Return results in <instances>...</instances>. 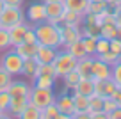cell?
<instances>
[{"mask_svg": "<svg viewBox=\"0 0 121 119\" xmlns=\"http://www.w3.org/2000/svg\"><path fill=\"white\" fill-rule=\"evenodd\" d=\"M22 43H38V39H36V32H34V27H29L25 32V36H23V41Z\"/></svg>", "mask_w": 121, "mask_h": 119, "instance_id": "obj_38", "label": "cell"}, {"mask_svg": "<svg viewBox=\"0 0 121 119\" xmlns=\"http://www.w3.org/2000/svg\"><path fill=\"white\" fill-rule=\"evenodd\" d=\"M93 59H95V57L87 55V57H82V59L77 60L75 71L80 75V76H84V78H91V64H93Z\"/></svg>", "mask_w": 121, "mask_h": 119, "instance_id": "obj_15", "label": "cell"}, {"mask_svg": "<svg viewBox=\"0 0 121 119\" xmlns=\"http://www.w3.org/2000/svg\"><path fill=\"white\" fill-rule=\"evenodd\" d=\"M20 117L22 119H41V108H38L36 105H32L29 101L27 107L23 108V112L20 114Z\"/></svg>", "mask_w": 121, "mask_h": 119, "instance_id": "obj_24", "label": "cell"}, {"mask_svg": "<svg viewBox=\"0 0 121 119\" xmlns=\"http://www.w3.org/2000/svg\"><path fill=\"white\" fill-rule=\"evenodd\" d=\"M34 32H36V39L38 45L43 46H52V48H62V41H60V34H59V25L43 21L34 25Z\"/></svg>", "mask_w": 121, "mask_h": 119, "instance_id": "obj_2", "label": "cell"}, {"mask_svg": "<svg viewBox=\"0 0 121 119\" xmlns=\"http://www.w3.org/2000/svg\"><path fill=\"white\" fill-rule=\"evenodd\" d=\"M13 80H14V76H13V75H9L5 69H2V68H0V93H2V91H7L9 85L13 84Z\"/></svg>", "mask_w": 121, "mask_h": 119, "instance_id": "obj_29", "label": "cell"}, {"mask_svg": "<svg viewBox=\"0 0 121 119\" xmlns=\"http://www.w3.org/2000/svg\"><path fill=\"white\" fill-rule=\"evenodd\" d=\"M2 9H4V0H0V13H2Z\"/></svg>", "mask_w": 121, "mask_h": 119, "instance_id": "obj_45", "label": "cell"}, {"mask_svg": "<svg viewBox=\"0 0 121 119\" xmlns=\"http://www.w3.org/2000/svg\"><path fill=\"white\" fill-rule=\"evenodd\" d=\"M55 80H57L55 76H48V75H36L34 80H32V85H34V87H45V89H53Z\"/></svg>", "mask_w": 121, "mask_h": 119, "instance_id": "obj_21", "label": "cell"}, {"mask_svg": "<svg viewBox=\"0 0 121 119\" xmlns=\"http://www.w3.org/2000/svg\"><path fill=\"white\" fill-rule=\"evenodd\" d=\"M9 48H13L11 37H9V30L0 29V53L5 52V50H9Z\"/></svg>", "mask_w": 121, "mask_h": 119, "instance_id": "obj_30", "label": "cell"}, {"mask_svg": "<svg viewBox=\"0 0 121 119\" xmlns=\"http://www.w3.org/2000/svg\"><path fill=\"white\" fill-rule=\"evenodd\" d=\"M114 108H117V103H116V100H114L112 96H107V98H103L102 110H103V112H107V115H109L110 112L114 110Z\"/></svg>", "mask_w": 121, "mask_h": 119, "instance_id": "obj_35", "label": "cell"}, {"mask_svg": "<svg viewBox=\"0 0 121 119\" xmlns=\"http://www.w3.org/2000/svg\"><path fill=\"white\" fill-rule=\"evenodd\" d=\"M64 50H66V52H69L77 60L82 59V57H87V52H86L84 43H82V37H80V39H77V41H73V43H69V45H66Z\"/></svg>", "mask_w": 121, "mask_h": 119, "instance_id": "obj_18", "label": "cell"}, {"mask_svg": "<svg viewBox=\"0 0 121 119\" xmlns=\"http://www.w3.org/2000/svg\"><path fill=\"white\" fill-rule=\"evenodd\" d=\"M73 105H75V112H89V96H84L73 91Z\"/></svg>", "mask_w": 121, "mask_h": 119, "instance_id": "obj_20", "label": "cell"}, {"mask_svg": "<svg viewBox=\"0 0 121 119\" xmlns=\"http://www.w3.org/2000/svg\"><path fill=\"white\" fill-rule=\"evenodd\" d=\"M109 119H121V107L114 108V110L109 114Z\"/></svg>", "mask_w": 121, "mask_h": 119, "instance_id": "obj_43", "label": "cell"}, {"mask_svg": "<svg viewBox=\"0 0 121 119\" xmlns=\"http://www.w3.org/2000/svg\"><path fill=\"white\" fill-rule=\"evenodd\" d=\"M95 57L100 59V60H103V62L109 64V66H114V64L117 62V59H119V55L114 53V52H110V50H107V52H103V53H98V55H95Z\"/></svg>", "mask_w": 121, "mask_h": 119, "instance_id": "obj_28", "label": "cell"}, {"mask_svg": "<svg viewBox=\"0 0 121 119\" xmlns=\"http://www.w3.org/2000/svg\"><path fill=\"white\" fill-rule=\"evenodd\" d=\"M112 76V66L105 64L100 59H93V64H91V78L95 80H107V78Z\"/></svg>", "mask_w": 121, "mask_h": 119, "instance_id": "obj_11", "label": "cell"}, {"mask_svg": "<svg viewBox=\"0 0 121 119\" xmlns=\"http://www.w3.org/2000/svg\"><path fill=\"white\" fill-rule=\"evenodd\" d=\"M38 75H48V76H55V68L52 62L46 64H38ZM57 78V76H55Z\"/></svg>", "mask_w": 121, "mask_h": 119, "instance_id": "obj_34", "label": "cell"}, {"mask_svg": "<svg viewBox=\"0 0 121 119\" xmlns=\"http://www.w3.org/2000/svg\"><path fill=\"white\" fill-rule=\"evenodd\" d=\"M0 68L5 69L13 76H20L23 68V59L14 52V48H9L2 52V55H0Z\"/></svg>", "mask_w": 121, "mask_h": 119, "instance_id": "obj_3", "label": "cell"}, {"mask_svg": "<svg viewBox=\"0 0 121 119\" xmlns=\"http://www.w3.org/2000/svg\"><path fill=\"white\" fill-rule=\"evenodd\" d=\"M38 46H39L38 43H20V45L13 46V48H14V52L18 53L23 60H25V59H34L36 52H38Z\"/></svg>", "mask_w": 121, "mask_h": 119, "instance_id": "obj_14", "label": "cell"}, {"mask_svg": "<svg viewBox=\"0 0 121 119\" xmlns=\"http://www.w3.org/2000/svg\"><path fill=\"white\" fill-rule=\"evenodd\" d=\"M107 7H109V4H107L105 0H100V2H91V0H89V5H87V13L98 14V13L105 11Z\"/></svg>", "mask_w": 121, "mask_h": 119, "instance_id": "obj_31", "label": "cell"}, {"mask_svg": "<svg viewBox=\"0 0 121 119\" xmlns=\"http://www.w3.org/2000/svg\"><path fill=\"white\" fill-rule=\"evenodd\" d=\"M112 98L116 100V103H117V107H121V85H117V89L114 91V94H112Z\"/></svg>", "mask_w": 121, "mask_h": 119, "instance_id": "obj_42", "label": "cell"}, {"mask_svg": "<svg viewBox=\"0 0 121 119\" xmlns=\"http://www.w3.org/2000/svg\"><path fill=\"white\" fill-rule=\"evenodd\" d=\"M41 119H60V112L57 108V105L50 103L45 108H41Z\"/></svg>", "mask_w": 121, "mask_h": 119, "instance_id": "obj_25", "label": "cell"}, {"mask_svg": "<svg viewBox=\"0 0 121 119\" xmlns=\"http://www.w3.org/2000/svg\"><path fill=\"white\" fill-rule=\"evenodd\" d=\"M30 87L27 82L23 80H13V84L9 85L7 93H9V107H7V114L13 117H20V114L23 112V108L29 103V94H30Z\"/></svg>", "mask_w": 121, "mask_h": 119, "instance_id": "obj_1", "label": "cell"}, {"mask_svg": "<svg viewBox=\"0 0 121 119\" xmlns=\"http://www.w3.org/2000/svg\"><path fill=\"white\" fill-rule=\"evenodd\" d=\"M116 89H117V84L114 82V78H112V76L107 78V80H103V98L112 96Z\"/></svg>", "mask_w": 121, "mask_h": 119, "instance_id": "obj_32", "label": "cell"}, {"mask_svg": "<svg viewBox=\"0 0 121 119\" xmlns=\"http://www.w3.org/2000/svg\"><path fill=\"white\" fill-rule=\"evenodd\" d=\"M102 105H103V98L102 96H98V94H91L89 96V112L102 110Z\"/></svg>", "mask_w": 121, "mask_h": 119, "instance_id": "obj_33", "label": "cell"}, {"mask_svg": "<svg viewBox=\"0 0 121 119\" xmlns=\"http://www.w3.org/2000/svg\"><path fill=\"white\" fill-rule=\"evenodd\" d=\"M60 23H69V25H78L80 27L84 23V14L82 13H77V11H71V9H64Z\"/></svg>", "mask_w": 121, "mask_h": 119, "instance_id": "obj_17", "label": "cell"}, {"mask_svg": "<svg viewBox=\"0 0 121 119\" xmlns=\"http://www.w3.org/2000/svg\"><path fill=\"white\" fill-rule=\"evenodd\" d=\"M105 2L109 4L110 9H114V7H117V5H121V0H105Z\"/></svg>", "mask_w": 121, "mask_h": 119, "instance_id": "obj_44", "label": "cell"}, {"mask_svg": "<svg viewBox=\"0 0 121 119\" xmlns=\"http://www.w3.org/2000/svg\"><path fill=\"white\" fill-rule=\"evenodd\" d=\"M25 20L32 25L46 21V11H45V2H32L25 11Z\"/></svg>", "mask_w": 121, "mask_h": 119, "instance_id": "obj_8", "label": "cell"}, {"mask_svg": "<svg viewBox=\"0 0 121 119\" xmlns=\"http://www.w3.org/2000/svg\"><path fill=\"white\" fill-rule=\"evenodd\" d=\"M112 78L117 85H121V60H117L112 66Z\"/></svg>", "mask_w": 121, "mask_h": 119, "instance_id": "obj_37", "label": "cell"}, {"mask_svg": "<svg viewBox=\"0 0 121 119\" xmlns=\"http://www.w3.org/2000/svg\"><path fill=\"white\" fill-rule=\"evenodd\" d=\"M55 105L60 112V119H73L75 114V105H73V96L68 93H62L55 98Z\"/></svg>", "mask_w": 121, "mask_h": 119, "instance_id": "obj_9", "label": "cell"}, {"mask_svg": "<svg viewBox=\"0 0 121 119\" xmlns=\"http://www.w3.org/2000/svg\"><path fill=\"white\" fill-rule=\"evenodd\" d=\"M98 37H100V36H98ZM98 37H95V36H84V37H82V43H84V48H86L87 55L95 57V52H96V39H98Z\"/></svg>", "mask_w": 121, "mask_h": 119, "instance_id": "obj_27", "label": "cell"}, {"mask_svg": "<svg viewBox=\"0 0 121 119\" xmlns=\"http://www.w3.org/2000/svg\"><path fill=\"white\" fill-rule=\"evenodd\" d=\"M57 55V48H52V46H43L39 45L38 46V52H36L34 59L38 64H46V62H53Z\"/></svg>", "mask_w": 121, "mask_h": 119, "instance_id": "obj_13", "label": "cell"}, {"mask_svg": "<svg viewBox=\"0 0 121 119\" xmlns=\"http://www.w3.org/2000/svg\"><path fill=\"white\" fill-rule=\"evenodd\" d=\"M59 34H60V41H62V48L69 43L77 41L82 37V30L78 25H69V23H59Z\"/></svg>", "mask_w": 121, "mask_h": 119, "instance_id": "obj_10", "label": "cell"}, {"mask_svg": "<svg viewBox=\"0 0 121 119\" xmlns=\"http://www.w3.org/2000/svg\"><path fill=\"white\" fill-rule=\"evenodd\" d=\"M22 20H25L22 7H13V5H4L2 13H0V29L9 30L13 25L20 23Z\"/></svg>", "mask_w": 121, "mask_h": 119, "instance_id": "obj_6", "label": "cell"}, {"mask_svg": "<svg viewBox=\"0 0 121 119\" xmlns=\"http://www.w3.org/2000/svg\"><path fill=\"white\" fill-rule=\"evenodd\" d=\"M91 2H100V0H91Z\"/></svg>", "mask_w": 121, "mask_h": 119, "instance_id": "obj_46", "label": "cell"}, {"mask_svg": "<svg viewBox=\"0 0 121 119\" xmlns=\"http://www.w3.org/2000/svg\"><path fill=\"white\" fill-rule=\"evenodd\" d=\"M107 50H109V39H105V37L100 36L98 39H96V52H95V55L103 53V52H107Z\"/></svg>", "mask_w": 121, "mask_h": 119, "instance_id": "obj_36", "label": "cell"}, {"mask_svg": "<svg viewBox=\"0 0 121 119\" xmlns=\"http://www.w3.org/2000/svg\"><path fill=\"white\" fill-rule=\"evenodd\" d=\"M55 94L53 89H45V87H30V94H29V101L32 105H36L38 108H45L46 105L55 103Z\"/></svg>", "mask_w": 121, "mask_h": 119, "instance_id": "obj_5", "label": "cell"}, {"mask_svg": "<svg viewBox=\"0 0 121 119\" xmlns=\"http://www.w3.org/2000/svg\"><path fill=\"white\" fill-rule=\"evenodd\" d=\"M43 2H48V0H43Z\"/></svg>", "mask_w": 121, "mask_h": 119, "instance_id": "obj_47", "label": "cell"}, {"mask_svg": "<svg viewBox=\"0 0 121 119\" xmlns=\"http://www.w3.org/2000/svg\"><path fill=\"white\" fill-rule=\"evenodd\" d=\"M62 2H64V7H66V9H71V11L82 13V14H86V13H87L89 0H62Z\"/></svg>", "mask_w": 121, "mask_h": 119, "instance_id": "obj_23", "label": "cell"}, {"mask_svg": "<svg viewBox=\"0 0 121 119\" xmlns=\"http://www.w3.org/2000/svg\"><path fill=\"white\" fill-rule=\"evenodd\" d=\"M80 75L77 73L75 69L73 71H69V73H66L64 76H62V82H64V91H62V93H68V91H73L75 89V85L77 84H78V80H80Z\"/></svg>", "mask_w": 121, "mask_h": 119, "instance_id": "obj_22", "label": "cell"}, {"mask_svg": "<svg viewBox=\"0 0 121 119\" xmlns=\"http://www.w3.org/2000/svg\"><path fill=\"white\" fill-rule=\"evenodd\" d=\"M89 119H109V115L103 110H95V112H89Z\"/></svg>", "mask_w": 121, "mask_h": 119, "instance_id": "obj_39", "label": "cell"}, {"mask_svg": "<svg viewBox=\"0 0 121 119\" xmlns=\"http://www.w3.org/2000/svg\"><path fill=\"white\" fill-rule=\"evenodd\" d=\"M29 27H34V25L29 23L27 20H22L20 23H16V25H13L11 29H9V37H11V45L13 46L20 45V43L23 41V36H25V32H27Z\"/></svg>", "mask_w": 121, "mask_h": 119, "instance_id": "obj_12", "label": "cell"}, {"mask_svg": "<svg viewBox=\"0 0 121 119\" xmlns=\"http://www.w3.org/2000/svg\"><path fill=\"white\" fill-rule=\"evenodd\" d=\"M112 11H114V16H116V25H117V27H121V5L114 7Z\"/></svg>", "mask_w": 121, "mask_h": 119, "instance_id": "obj_41", "label": "cell"}, {"mask_svg": "<svg viewBox=\"0 0 121 119\" xmlns=\"http://www.w3.org/2000/svg\"><path fill=\"white\" fill-rule=\"evenodd\" d=\"M117 34V25L116 23H102L100 25V36L105 39H112Z\"/></svg>", "mask_w": 121, "mask_h": 119, "instance_id": "obj_26", "label": "cell"}, {"mask_svg": "<svg viewBox=\"0 0 121 119\" xmlns=\"http://www.w3.org/2000/svg\"><path fill=\"white\" fill-rule=\"evenodd\" d=\"M52 64H53V68H55V76L62 78L66 73H69V71L75 69L77 59L69 52H66V50H62V52L57 50V55H55V59H53Z\"/></svg>", "mask_w": 121, "mask_h": 119, "instance_id": "obj_4", "label": "cell"}, {"mask_svg": "<svg viewBox=\"0 0 121 119\" xmlns=\"http://www.w3.org/2000/svg\"><path fill=\"white\" fill-rule=\"evenodd\" d=\"M64 9H66V7H64V2H62V0H48V2H45L46 21H48V23H53V25H59Z\"/></svg>", "mask_w": 121, "mask_h": 119, "instance_id": "obj_7", "label": "cell"}, {"mask_svg": "<svg viewBox=\"0 0 121 119\" xmlns=\"http://www.w3.org/2000/svg\"><path fill=\"white\" fill-rule=\"evenodd\" d=\"M38 75V62L36 59H25L23 60V68H22V76L34 80V76Z\"/></svg>", "mask_w": 121, "mask_h": 119, "instance_id": "obj_19", "label": "cell"}, {"mask_svg": "<svg viewBox=\"0 0 121 119\" xmlns=\"http://www.w3.org/2000/svg\"><path fill=\"white\" fill-rule=\"evenodd\" d=\"M25 0H4V5H13V7H23Z\"/></svg>", "mask_w": 121, "mask_h": 119, "instance_id": "obj_40", "label": "cell"}, {"mask_svg": "<svg viewBox=\"0 0 121 119\" xmlns=\"http://www.w3.org/2000/svg\"><path fill=\"white\" fill-rule=\"evenodd\" d=\"M73 91L78 93V94H84V96H91V94L95 93V80H93V78H84L82 76Z\"/></svg>", "mask_w": 121, "mask_h": 119, "instance_id": "obj_16", "label": "cell"}]
</instances>
